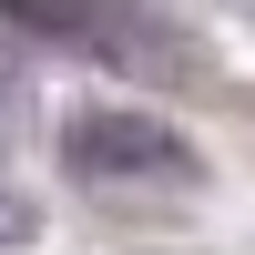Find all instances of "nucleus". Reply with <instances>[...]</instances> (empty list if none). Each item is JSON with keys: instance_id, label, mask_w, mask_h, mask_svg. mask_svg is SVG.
Here are the masks:
<instances>
[{"instance_id": "f257e3e1", "label": "nucleus", "mask_w": 255, "mask_h": 255, "mask_svg": "<svg viewBox=\"0 0 255 255\" xmlns=\"http://www.w3.org/2000/svg\"><path fill=\"white\" fill-rule=\"evenodd\" d=\"M61 163H72L82 184H184L194 174V143L174 133V123L153 113H72L61 123Z\"/></svg>"}, {"instance_id": "f03ea898", "label": "nucleus", "mask_w": 255, "mask_h": 255, "mask_svg": "<svg viewBox=\"0 0 255 255\" xmlns=\"http://www.w3.org/2000/svg\"><path fill=\"white\" fill-rule=\"evenodd\" d=\"M0 31H20V41H61V51H82V61H163V20H143V10H123V0H0Z\"/></svg>"}, {"instance_id": "7ed1b4c3", "label": "nucleus", "mask_w": 255, "mask_h": 255, "mask_svg": "<svg viewBox=\"0 0 255 255\" xmlns=\"http://www.w3.org/2000/svg\"><path fill=\"white\" fill-rule=\"evenodd\" d=\"M10 235H31V204H20V194H0V245H10Z\"/></svg>"}]
</instances>
